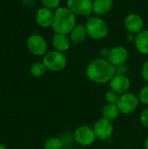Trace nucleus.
Returning a JSON list of instances; mask_svg holds the SVG:
<instances>
[{"label": "nucleus", "instance_id": "a211bd4d", "mask_svg": "<svg viewBox=\"0 0 148 149\" xmlns=\"http://www.w3.org/2000/svg\"><path fill=\"white\" fill-rule=\"evenodd\" d=\"M120 110L116 104H106L102 109V118H105L110 121L115 120L120 116Z\"/></svg>", "mask_w": 148, "mask_h": 149}, {"label": "nucleus", "instance_id": "f257e3e1", "mask_svg": "<svg viewBox=\"0 0 148 149\" xmlns=\"http://www.w3.org/2000/svg\"><path fill=\"white\" fill-rule=\"evenodd\" d=\"M115 74V66L103 58H94L85 69V75L88 79L96 84L109 83Z\"/></svg>", "mask_w": 148, "mask_h": 149}, {"label": "nucleus", "instance_id": "9b49d317", "mask_svg": "<svg viewBox=\"0 0 148 149\" xmlns=\"http://www.w3.org/2000/svg\"><path fill=\"white\" fill-rule=\"evenodd\" d=\"M128 57H129L128 50L122 45H118L110 49V52L106 59L113 66L117 67L119 65H125V63L128 59Z\"/></svg>", "mask_w": 148, "mask_h": 149}, {"label": "nucleus", "instance_id": "bb28decb", "mask_svg": "<svg viewBox=\"0 0 148 149\" xmlns=\"http://www.w3.org/2000/svg\"><path fill=\"white\" fill-rule=\"evenodd\" d=\"M109 52H110V49H107V48H102L100 50V55L103 58H107Z\"/></svg>", "mask_w": 148, "mask_h": 149}, {"label": "nucleus", "instance_id": "f03ea898", "mask_svg": "<svg viewBox=\"0 0 148 149\" xmlns=\"http://www.w3.org/2000/svg\"><path fill=\"white\" fill-rule=\"evenodd\" d=\"M77 24V16L66 6H60L54 11L52 30L55 33L69 35Z\"/></svg>", "mask_w": 148, "mask_h": 149}, {"label": "nucleus", "instance_id": "6e6552de", "mask_svg": "<svg viewBox=\"0 0 148 149\" xmlns=\"http://www.w3.org/2000/svg\"><path fill=\"white\" fill-rule=\"evenodd\" d=\"M66 7L76 16L90 17L93 13L92 0H67Z\"/></svg>", "mask_w": 148, "mask_h": 149}, {"label": "nucleus", "instance_id": "0eeeda50", "mask_svg": "<svg viewBox=\"0 0 148 149\" xmlns=\"http://www.w3.org/2000/svg\"><path fill=\"white\" fill-rule=\"evenodd\" d=\"M96 138L99 141H106L112 137L113 134V124L105 118L97 120L92 127Z\"/></svg>", "mask_w": 148, "mask_h": 149}, {"label": "nucleus", "instance_id": "4be33fe9", "mask_svg": "<svg viewBox=\"0 0 148 149\" xmlns=\"http://www.w3.org/2000/svg\"><path fill=\"white\" fill-rule=\"evenodd\" d=\"M43 7L48 8L50 10H57L58 7H60V2L61 0H40Z\"/></svg>", "mask_w": 148, "mask_h": 149}, {"label": "nucleus", "instance_id": "6ab92c4d", "mask_svg": "<svg viewBox=\"0 0 148 149\" xmlns=\"http://www.w3.org/2000/svg\"><path fill=\"white\" fill-rule=\"evenodd\" d=\"M46 70L47 69L43 62H36L31 66L30 72L33 77L39 78V77H42L45 73Z\"/></svg>", "mask_w": 148, "mask_h": 149}, {"label": "nucleus", "instance_id": "ddd939ff", "mask_svg": "<svg viewBox=\"0 0 148 149\" xmlns=\"http://www.w3.org/2000/svg\"><path fill=\"white\" fill-rule=\"evenodd\" d=\"M54 21V11L45 7L38 10L36 13V22L42 28H49L52 26Z\"/></svg>", "mask_w": 148, "mask_h": 149}, {"label": "nucleus", "instance_id": "2eb2a0df", "mask_svg": "<svg viewBox=\"0 0 148 149\" xmlns=\"http://www.w3.org/2000/svg\"><path fill=\"white\" fill-rule=\"evenodd\" d=\"M113 6V0H92L93 13L98 17L106 15Z\"/></svg>", "mask_w": 148, "mask_h": 149}, {"label": "nucleus", "instance_id": "cd10ccee", "mask_svg": "<svg viewBox=\"0 0 148 149\" xmlns=\"http://www.w3.org/2000/svg\"><path fill=\"white\" fill-rule=\"evenodd\" d=\"M145 149H148V136L147 137V139H146V141H145Z\"/></svg>", "mask_w": 148, "mask_h": 149}, {"label": "nucleus", "instance_id": "423d86ee", "mask_svg": "<svg viewBox=\"0 0 148 149\" xmlns=\"http://www.w3.org/2000/svg\"><path fill=\"white\" fill-rule=\"evenodd\" d=\"M73 138L75 142L82 147H89L97 140L93 128L86 125L77 127L74 131Z\"/></svg>", "mask_w": 148, "mask_h": 149}, {"label": "nucleus", "instance_id": "412c9836", "mask_svg": "<svg viewBox=\"0 0 148 149\" xmlns=\"http://www.w3.org/2000/svg\"><path fill=\"white\" fill-rule=\"evenodd\" d=\"M120 94H119L118 93H116L115 91L110 89L108 90L106 94H105V98L108 104H117L119 99H120Z\"/></svg>", "mask_w": 148, "mask_h": 149}, {"label": "nucleus", "instance_id": "5701e85b", "mask_svg": "<svg viewBox=\"0 0 148 149\" xmlns=\"http://www.w3.org/2000/svg\"><path fill=\"white\" fill-rule=\"evenodd\" d=\"M138 97H139L140 101L142 104L147 105L148 106V84H147L146 86H144L140 89Z\"/></svg>", "mask_w": 148, "mask_h": 149}, {"label": "nucleus", "instance_id": "dca6fc26", "mask_svg": "<svg viewBox=\"0 0 148 149\" xmlns=\"http://www.w3.org/2000/svg\"><path fill=\"white\" fill-rule=\"evenodd\" d=\"M134 45L140 53L148 55V30L144 29L135 35Z\"/></svg>", "mask_w": 148, "mask_h": 149}, {"label": "nucleus", "instance_id": "9d476101", "mask_svg": "<svg viewBox=\"0 0 148 149\" xmlns=\"http://www.w3.org/2000/svg\"><path fill=\"white\" fill-rule=\"evenodd\" d=\"M124 26L128 33L138 34L144 30V20L138 13H129L124 19Z\"/></svg>", "mask_w": 148, "mask_h": 149}, {"label": "nucleus", "instance_id": "f8f14e48", "mask_svg": "<svg viewBox=\"0 0 148 149\" xmlns=\"http://www.w3.org/2000/svg\"><path fill=\"white\" fill-rule=\"evenodd\" d=\"M110 89L115 91L119 94H123L128 92L131 86V81L126 75L115 74V76L109 82Z\"/></svg>", "mask_w": 148, "mask_h": 149}, {"label": "nucleus", "instance_id": "4468645a", "mask_svg": "<svg viewBox=\"0 0 148 149\" xmlns=\"http://www.w3.org/2000/svg\"><path fill=\"white\" fill-rule=\"evenodd\" d=\"M52 46L58 52L65 53L71 48L72 41L69 38V35L55 33L52 37Z\"/></svg>", "mask_w": 148, "mask_h": 149}, {"label": "nucleus", "instance_id": "7ed1b4c3", "mask_svg": "<svg viewBox=\"0 0 148 149\" xmlns=\"http://www.w3.org/2000/svg\"><path fill=\"white\" fill-rule=\"evenodd\" d=\"M88 37L92 39L99 40L107 37L109 27L107 23L100 17H89L85 24Z\"/></svg>", "mask_w": 148, "mask_h": 149}, {"label": "nucleus", "instance_id": "20e7f679", "mask_svg": "<svg viewBox=\"0 0 148 149\" xmlns=\"http://www.w3.org/2000/svg\"><path fill=\"white\" fill-rule=\"evenodd\" d=\"M47 70L51 72H60L64 70L67 65V58L63 52L56 50L47 52L44 55L43 61Z\"/></svg>", "mask_w": 148, "mask_h": 149}, {"label": "nucleus", "instance_id": "a878e982", "mask_svg": "<svg viewBox=\"0 0 148 149\" xmlns=\"http://www.w3.org/2000/svg\"><path fill=\"white\" fill-rule=\"evenodd\" d=\"M115 72H116V74L126 75V73L127 72V68H126V65H121L115 67Z\"/></svg>", "mask_w": 148, "mask_h": 149}, {"label": "nucleus", "instance_id": "aec40b11", "mask_svg": "<svg viewBox=\"0 0 148 149\" xmlns=\"http://www.w3.org/2000/svg\"><path fill=\"white\" fill-rule=\"evenodd\" d=\"M64 142L61 139L57 137H51L45 141L44 144V149H62Z\"/></svg>", "mask_w": 148, "mask_h": 149}, {"label": "nucleus", "instance_id": "39448f33", "mask_svg": "<svg viewBox=\"0 0 148 149\" xmlns=\"http://www.w3.org/2000/svg\"><path fill=\"white\" fill-rule=\"evenodd\" d=\"M140 100L138 95L133 93H126L120 96V99L117 102V107L122 114H131L134 113L139 105H140Z\"/></svg>", "mask_w": 148, "mask_h": 149}, {"label": "nucleus", "instance_id": "393cba45", "mask_svg": "<svg viewBox=\"0 0 148 149\" xmlns=\"http://www.w3.org/2000/svg\"><path fill=\"white\" fill-rule=\"evenodd\" d=\"M141 75L143 77V79H145V81L148 84V60L146 61L141 68Z\"/></svg>", "mask_w": 148, "mask_h": 149}, {"label": "nucleus", "instance_id": "c85d7f7f", "mask_svg": "<svg viewBox=\"0 0 148 149\" xmlns=\"http://www.w3.org/2000/svg\"><path fill=\"white\" fill-rule=\"evenodd\" d=\"M0 149H7V148H6V147H4L3 145L0 144Z\"/></svg>", "mask_w": 148, "mask_h": 149}, {"label": "nucleus", "instance_id": "1a4fd4ad", "mask_svg": "<svg viewBox=\"0 0 148 149\" xmlns=\"http://www.w3.org/2000/svg\"><path fill=\"white\" fill-rule=\"evenodd\" d=\"M29 52L35 56H43L47 52V42L39 34H32L29 37L26 43Z\"/></svg>", "mask_w": 148, "mask_h": 149}, {"label": "nucleus", "instance_id": "f3484780", "mask_svg": "<svg viewBox=\"0 0 148 149\" xmlns=\"http://www.w3.org/2000/svg\"><path fill=\"white\" fill-rule=\"evenodd\" d=\"M86 37H88L85 26V24H77L76 26L72 30V31L69 34V38L72 41V43L74 44H81L83 43Z\"/></svg>", "mask_w": 148, "mask_h": 149}, {"label": "nucleus", "instance_id": "b1692460", "mask_svg": "<svg viewBox=\"0 0 148 149\" xmlns=\"http://www.w3.org/2000/svg\"><path fill=\"white\" fill-rule=\"evenodd\" d=\"M140 122L141 124L146 127H148V108L145 109L141 114H140Z\"/></svg>", "mask_w": 148, "mask_h": 149}]
</instances>
